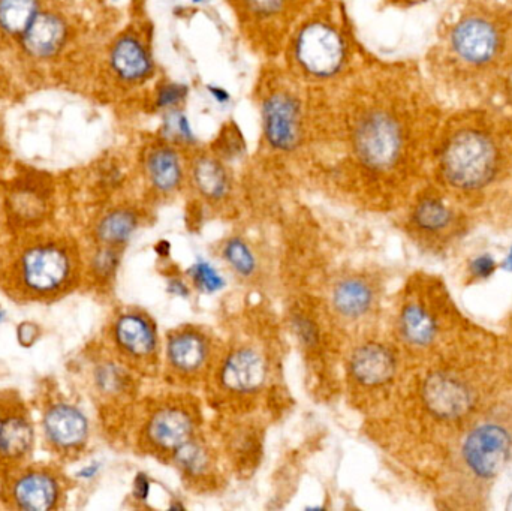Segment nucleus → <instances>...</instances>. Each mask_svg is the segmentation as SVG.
<instances>
[{
	"mask_svg": "<svg viewBox=\"0 0 512 511\" xmlns=\"http://www.w3.org/2000/svg\"><path fill=\"white\" fill-rule=\"evenodd\" d=\"M512 462V392H505L468 431L448 458L450 507H478Z\"/></svg>",
	"mask_w": 512,
	"mask_h": 511,
	"instance_id": "1",
	"label": "nucleus"
},
{
	"mask_svg": "<svg viewBox=\"0 0 512 511\" xmlns=\"http://www.w3.org/2000/svg\"><path fill=\"white\" fill-rule=\"evenodd\" d=\"M469 329L472 324L457 311L450 294H441L436 308L426 302H411L400 312V335L406 344L418 350L436 347L442 342V336L457 335Z\"/></svg>",
	"mask_w": 512,
	"mask_h": 511,
	"instance_id": "2",
	"label": "nucleus"
},
{
	"mask_svg": "<svg viewBox=\"0 0 512 511\" xmlns=\"http://www.w3.org/2000/svg\"><path fill=\"white\" fill-rule=\"evenodd\" d=\"M442 167L448 182L462 191H478L492 182L498 168L495 147L484 135L462 132L445 150Z\"/></svg>",
	"mask_w": 512,
	"mask_h": 511,
	"instance_id": "3",
	"label": "nucleus"
},
{
	"mask_svg": "<svg viewBox=\"0 0 512 511\" xmlns=\"http://www.w3.org/2000/svg\"><path fill=\"white\" fill-rule=\"evenodd\" d=\"M18 272L21 284L33 294L56 293L71 278V255L56 243L33 246L23 252Z\"/></svg>",
	"mask_w": 512,
	"mask_h": 511,
	"instance_id": "4",
	"label": "nucleus"
},
{
	"mask_svg": "<svg viewBox=\"0 0 512 511\" xmlns=\"http://www.w3.org/2000/svg\"><path fill=\"white\" fill-rule=\"evenodd\" d=\"M297 56L310 74L327 77L339 71L345 50L336 30L315 23L307 26L298 36Z\"/></svg>",
	"mask_w": 512,
	"mask_h": 511,
	"instance_id": "5",
	"label": "nucleus"
},
{
	"mask_svg": "<svg viewBox=\"0 0 512 511\" xmlns=\"http://www.w3.org/2000/svg\"><path fill=\"white\" fill-rule=\"evenodd\" d=\"M355 144L358 156L367 167L382 170L394 164L402 140L396 123L385 114L375 113L361 123Z\"/></svg>",
	"mask_w": 512,
	"mask_h": 511,
	"instance_id": "6",
	"label": "nucleus"
},
{
	"mask_svg": "<svg viewBox=\"0 0 512 511\" xmlns=\"http://www.w3.org/2000/svg\"><path fill=\"white\" fill-rule=\"evenodd\" d=\"M412 222L418 233L430 240L439 251H451L469 233L456 210L439 198L420 201L415 207Z\"/></svg>",
	"mask_w": 512,
	"mask_h": 511,
	"instance_id": "7",
	"label": "nucleus"
},
{
	"mask_svg": "<svg viewBox=\"0 0 512 511\" xmlns=\"http://www.w3.org/2000/svg\"><path fill=\"white\" fill-rule=\"evenodd\" d=\"M262 114L268 143L274 149H294L300 138V110L295 99L282 93L270 96L265 101Z\"/></svg>",
	"mask_w": 512,
	"mask_h": 511,
	"instance_id": "8",
	"label": "nucleus"
},
{
	"mask_svg": "<svg viewBox=\"0 0 512 511\" xmlns=\"http://www.w3.org/2000/svg\"><path fill=\"white\" fill-rule=\"evenodd\" d=\"M349 371L361 386H385L396 375L397 357L387 345L367 342L352 354Z\"/></svg>",
	"mask_w": 512,
	"mask_h": 511,
	"instance_id": "9",
	"label": "nucleus"
},
{
	"mask_svg": "<svg viewBox=\"0 0 512 511\" xmlns=\"http://www.w3.org/2000/svg\"><path fill=\"white\" fill-rule=\"evenodd\" d=\"M267 366L261 354L252 348H240L225 360L221 381L225 389L236 393H251L264 384Z\"/></svg>",
	"mask_w": 512,
	"mask_h": 511,
	"instance_id": "10",
	"label": "nucleus"
},
{
	"mask_svg": "<svg viewBox=\"0 0 512 511\" xmlns=\"http://www.w3.org/2000/svg\"><path fill=\"white\" fill-rule=\"evenodd\" d=\"M453 45L463 59L486 62L498 48V35L486 21L466 20L454 30Z\"/></svg>",
	"mask_w": 512,
	"mask_h": 511,
	"instance_id": "11",
	"label": "nucleus"
},
{
	"mask_svg": "<svg viewBox=\"0 0 512 511\" xmlns=\"http://www.w3.org/2000/svg\"><path fill=\"white\" fill-rule=\"evenodd\" d=\"M194 423L191 416L179 408H165L150 419L147 434L159 449L177 450L191 440Z\"/></svg>",
	"mask_w": 512,
	"mask_h": 511,
	"instance_id": "12",
	"label": "nucleus"
},
{
	"mask_svg": "<svg viewBox=\"0 0 512 511\" xmlns=\"http://www.w3.org/2000/svg\"><path fill=\"white\" fill-rule=\"evenodd\" d=\"M48 440L63 449L80 446L87 437L89 425L86 417L69 405H56L48 410L44 419Z\"/></svg>",
	"mask_w": 512,
	"mask_h": 511,
	"instance_id": "13",
	"label": "nucleus"
},
{
	"mask_svg": "<svg viewBox=\"0 0 512 511\" xmlns=\"http://www.w3.org/2000/svg\"><path fill=\"white\" fill-rule=\"evenodd\" d=\"M66 41V26L54 14H38L26 32L23 45L35 57H50L63 47Z\"/></svg>",
	"mask_w": 512,
	"mask_h": 511,
	"instance_id": "14",
	"label": "nucleus"
},
{
	"mask_svg": "<svg viewBox=\"0 0 512 511\" xmlns=\"http://www.w3.org/2000/svg\"><path fill=\"white\" fill-rule=\"evenodd\" d=\"M167 356L168 362L176 371L192 374L206 365L209 345L200 333H174L168 341Z\"/></svg>",
	"mask_w": 512,
	"mask_h": 511,
	"instance_id": "15",
	"label": "nucleus"
},
{
	"mask_svg": "<svg viewBox=\"0 0 512 511\" xmlns=\"http://www.w3.org/2000/svg\"><path fill=\"white\" fill-rule=\"evenodd\" d=\"M59 497L56 480L45 473H30L21 477L14 486V500L23 510L53 509Z\"/></svg>",
	"mask_w": 512,
	"mask_h": 511,
	"instance_id": "16",
	"label": "nucleus"
},
{
	"mask_svg": "<svg viewBox=\"0 0 512 511\" xmlns=\"http://www.w3.org/2000/svg\"><path fill=\"white\" fill-rule=\"evenodd\" d=\"M116 341L134 357H149L155 353L158 339L152 324L137 314H126L116 324Z\"/></svg>",
	"mask_w": 512,
	"mask_h": 511,
	"instance_id": "17",
	"label": "nucleus"
},
{
	"mask_svg": "<svg viewBox=\"0 0 512 511\" xmlns=\"http://www.w3.org/2000/svg\"><path fill=\"white\" fill-rule=\"evenodd\" d=\"M375 293L363 279H343L333 291L334 309L346 318H361L372 309Z\"/></svg>",
	"mask_w": 512,
	"mask_h": 511,
	"instance_id": "18",
	"label": "nucleus"
},
{
	"mask_svg": "<svg viewBox=\"0 0 512 511\" xmlns=\"http://www.w3.org/2000/svg\"><path fill=\"white\" fill-rule=\"evenodd\" d=\"M111 65L126 81L143 80L150 72L149 54L134 36H125L116 42L111 53Z\"/></svg>",
	"mask_w": 512,
	"mask_h": 511,
	"instance_id": "19",
	"label": "nucleus"
},
{
	"mask_svg": "<svg viewBox=\"0 0 512 511\" xmlns=\"http://www.w3.org/2000/svg\"><path fill=\"white\" fill-rule=\"evenodd\" d=\"M147 168L150 180L159 191L171 192L179 188L182 182V165L173 150L159 149L153 152Z\"/></svg>",
	"mask_w": 512,
	"mask_h": 511,
	"instance_id": "20",
	"label": "nucleus"
},
{
	"mask_svg": "<svg viewBox=\"0 0 512 511\" xmlns=\"http://www.w3.org/2000/svg\"><path fill=\"white\" fill-rule=\"evenodd\" d=\"M194 180L198 191L209 200H221L230 191L227 171L216 159L201 158L194 167Z\"/></svg>",
	"mask_w": 512,
	"mask_h": 511,
	"instance_id": "21",
	"label": "nucleus"
},
{
	"mask_svg": "<svg viewBox=\"0 0 512 511\" xmlns=\"http://www.w3.org/2000/svg\"><path fill=\"white\" fill-rule=\"evenodd\" d=\"M38 14L36 0H0V27L11 35H23Z\"/></svg>",
	"mask_w": 512,
	"mask_h": 511,
	"instance_id": "22",
	"label": "nucleus"
},
{
	"mask_svg": "<svg viewBox=\"0 0 512 511\" xmlns=\"http://www.w3.org/2000/svg\"><path fill=\"white\" fill-rule=\"evenodd\" d=\"M33 431L26 420L20 417L2 422L0 426V453L8 458L23 456L32 446Z\"/></svg>",
	"mask_w": 512,
	"mask_h": 511,
	"instance_id": "23",
	"label": "nucleus"
},
{
	"mask_svg": "<svg viewBox=\"0 0 512 511\" xmlns=\"http://www.w3.org/2000/svg\"><path fill=\"white\" fill-rule=\"evenodd\" d=\"M138 219L131 210H114L98 225V237L107 245H120L137 230Z\"/></svg>",
	"mask_w": 512,
	"mask_h": 511,
	"instance_id": "24",
	"label": "nucleus"
},
{
	"mask_svg": "<svg viewBox=\"0 0 512 511\" xmlns=\"http://www.w3.org/2000/svg\"><path fill=\"white\" fill-rule=\"evenodd\" d=\"M224 257L237 275L243 276V278L254 275L256 258L245 240L239 239V237L228 240L224 248Z\"/></svg>",
	"mask_w": 512,
	"mask_h": 511,
	"instance_id": "25",
	"label": "nucleus"
},
{
	"mask_svg": "<svg viewBox=\"0 0 512 511\" xmlns=\"http://www.w3.org/2000/svg\"><path fill=\"white\" fill-rule=\"evenodd\" d=\"M174 459L179 467L191 476L203 474L209 467L206 450L198 444L192 443L191 440L174 450Z\"/></svg>",
	"mask_w": 512,
	"mask_h": 511,
	"instance_id": "26",
	"label": "nucleus"
},
{
	"mask_svg": "<svg viewBox=\"0 0 512 511\" xmlns=\"http://www.w3.org/2000/svg\"><path fill=\"white\" fill-rule=\"evenodd\" d=\"M189 276L198 290L206 294L218 293L225 287V279L212 264L207 261H197L194 266L189 269Z\"/></svg>",
	"mask_w": 512,
	"mask_h": 511,
	"instance_id": "27",
	"label": "nucleus"
},
{
	"mask_svg": "<svg viewBox=\"0 0 512 511\" xmlns=\"http://www.w3.org/2000/svg\"><path fill=\"white\" fill-rule=\"evenodd\" d=\"M164 132L167 137L180 138L183 141H194L191 123L180 111H171L164 120Z\"/></svg>",
	"mask_w": 512,
	"mask_h": 511,
	"instance_id": "28",
	"label": "nucleus"
},
{
	"mask_svg": "<svg viewBox=\"0 0 512 511\" xmlns=\"http://www.w3.org/2000/svg\"><path fill=\"white\" fill-rule=\"evenodd\" d=\"M186 93H188V87L183 86V84H165L161 90H159L158 95V105L159 107H174V105L179 104L180 101H183Z\"/></svg>",
	"mask_w": 512,
	"mask_h": 511,
	"instance_id": "29",
	"label": "nucleus"
},
{
	"mask_svg": "<svg viewBox=\"0 0 512 511\" xmlns=\"http://www.w3.org/2000/svg\"><path fill=\"white\" fill-rule=\"evenodd\" d=\"M283 0H248V5L256 12V14L270 15L279 11Z\"/></svg>",
	"mask_w": 512,
	"mask_h": 511,
	"instance_id": "30",
	"label": "nucleus"
},
{
	"mask_svg": "<svg viewBox=\"0 0 512 511\" xmlns=\"http://www.w3.org/2000/svg\"><path fill=\"white\" fill-rule=\"evenodd\" d=\"M95 263L96 270L105 275V273L113 272L117 263V255L113 251L99 252L98 257L95 258Z\"/></svg>",
	"mask_w": 512,
	"mask_h": 511,
	"instance_id": "31",
	"label": "nucleus"
},
{
	"mask_svg": "<svg viewBox=\"0 0 512 511\" xmlns=\"http://www.w3.org/2000/svg\"><path fill=\"white\" fill-rule=\"evenodd\" d=\"M150 494V480L146 474H138L134 482V495L140 501H146Z\"/></svg>",
	"mask_w": 512,
	"mask_h": 511,
	"instance_id": "32",
	"label": "nucleus"
},
{
	"mask_svg": "<svg viewBox=\"0 0 512 511\" xmlns=\"http://www.w3.org/2000/svg\"><path fill=\"white\" fill-rule=\"evenodd\" d=\"M20 341L21 344L30 345L36 338V327L33 324L26 323L20 327Z\"/></svg>",
	"mask_w": 512,
	"mask_h": 511,
	"instance_id": "33",
	"label": "nucleus"
},
{
	"mask_svg": "<svg viewBox=\"0 0 512 511\" xmlns=\"http://www.w3.org/2000/svg\"><path fill=\"white\" fill-rule=\"evenodd\" d=\"M168 291H170L171 294H174V296H189L188 287H186V285L183 284L182 281H179V279H173V281L170 282V287H168Z\"/></svg>",
	"mask_w": 512,
	"mask_h": 511,
	"instance_id": "34",
	"label": "nucleus"
},
{
	"mask_svg": "<svg viewBox=\"0 0 512 511\" xmlns=\"http://www.w3.org/2000/svg\"><path fill=\"white\" fill-rule=\"evenodd\" d=\"M210 93H212L213 98L216 101L221 102V104H225V102L230 101V93L225 89H221V87L210 86Z\"/></svg>",
	"mask_w": 512,
	"mask_h": 511,
	"instance_id": "35",
	"label": "nucleus"
},
{
	"mask_svg": "<svg viewBox=\"0 0 512 511\" xmlns=\"http://www.w3.org/2000/svg\"><path fill=\"white\" fill-rule=\"evenodd\" d=\"M98 473V465H92V467L84 468L80 473V477H84V479H90V477L95 476Z\"/></svg>",
	"mask_w": 512,
	"mask_h": 511,
	"instance_id": "36",
	"label": "nucleus"
},
{
	"mask_svg": "<svg viewBox=\"0 0 512 511\" xmlns=\"http://www.w3.org/2000/svg\"><path fill=\"white\" fill-rule=\"evenodd\" d=\"M192 2H194V3H203V2H206V0H192Z\"/></svg>",
	"mask_w": 512,
	"mask_h": 511,
	"instance_id": "37",
	"label": "nucleus"
},
{
	"mask_svg": "<svg viewBox=\"0 0 512 511\" xmlns=\"http://www.w3.org/2000/svg\"><path fill=\"white\" fill-rule=\"evenodd\" d=\"M508 261H510L511 269H512V255H511V257H510V260H508Z\"/></svg>",
	"mask_w": 512,
	"mask_h": 511,
	"instance_id": "38",
	"label": "nucleus"
},
{
	"mask_svg": "<svg viewBox=\"0 0 512 511\" xmlns=\"http://www.w3.org/2000/svg\"><path fill=\"white\" fill-rule=\"evenodd\" d=\"M2 315H3V312H2V311H0V318H2Z\"/></svg>",
	"mask_w": 512,
	"mask_h": 511,
	"instance_id": "39",
	"label": "nucleus"
},
{
	"mask_svg": "<svg viewBox=\"0 0 512 511\" xmlns=\"http://www.w3.org/2000/svg\"><path fill=\"white\" fill-rule=\"evenodd\" d=\"M512 330V329H511ZM511 335H512V332H511ZM511 344H512V339H511Z\"/></svg>",
	"mask_w": 512,
	"mask_h": 511,
	"instance_id": "40",
	"label": "nucleus"
},
{
	"mask_svg": "<svg viewBox=\"0 0 512 511\" xmlns=\"http://www.w3.org/2000/svg\"><path fill=\"white\" fill-rule=\"evenodd\" d=\"M0 426H2V422H0Z\"/></svg>",
	"mask_w": 512,
	"mask_h": 511,
	"instance_id": "41",
	"label": "nucleus"
}]
</instances>
